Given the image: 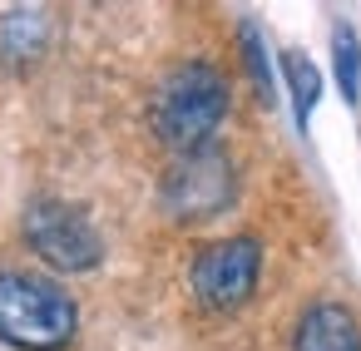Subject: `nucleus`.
<instances>
[{
	"mask_svg": "<svg viewBox=\"0 0 361 351\" xmlns=\"http://www.w3.org/2000/svg\"><path fill=\"white\" fill-rule=\"evenodd\" d=\"M228 119V80L218 65L208 60H183L173 65L149 99V124L154 134L173 149V154H193L208 149L213 134Z\"/></svg>",
	"mask_w": 361,
	"mask_h": 351,
	"instance_id": "obj_1",
	"label": "nucleus"
},
{
	"mask_svg": "<svg viewBox=\"0 0 361 351\" xmlns=\"http://www.w3.org/2000/svg\"><path fill=\"white\" fill-rule=\"evenodd\" d=\"M80 326V302L40 272L0 267V341L16 351H65Z\"/></svg>",
	"mask_w": 361,
	"mask_h": 351,
	"instance_id": "obj_2",
	"label": "nucleus"
},
{
	"mask_svg": "<svg viewBox=\"0 0 361 351\" xmlns=\"http://www.w3.org/2000/svg\"><path fill=\"white\" fill-rule=\"evenodd\" d=\"M233 198H238V168H233L228 149H218V144L178 154L159 183V203L173 223L218 218L223 208H233Z\"/></svg>",
	"mask_w": 361,
	"mask_h": 351,
	"instance_id": "obj_3",
	"label": "nucleus"
},
{
	"mask_svg": "<svg viewBox=\"0 0 361 351\" xmlns=\"http://www.w3.org/2000/svg\"><path fill=\"white\" fill-rule=\"evenodd\" d=\"M20 233H25V247L55 272H94L104 262V238L80 203L35 198L20 218Z\"/></svg>",
	"mask_w": 361,
	"mask_h": 351,
	"instance_id": "obj_4",
	"label": "nucleus"
},
{
	"mask_svg": "<svg viewBox=\"0 0 361 351\" xmlns=\"http://www.w3.org/2000/svg\"><path fill=\"white\" fill-rule=\"evenodd\" d=\"M257 277H262V242L252 233L208 242L188 267V287H193L198 307H208V312H238L257 292Z\"/></svg>",
	"mask_w": 361,
	"mask_h": 351,
	"instance_id": "obj_5",
	"label": "nucleus"
},
{
	"mask_svg": "<svg viewBox=\"0 0 361 351\" xmlns=\"http://www.w3.org/2000/svg\"><path fill=\"white\" fill-rule=\"evenodd\" d=\"M292 351H361V321L341 302H312L297 316Z\"/></svg>",
	"mask_w": 361,
	"mask_h": 351,
	"instance_id": "obj_6",
	"label": "nucleus"
},
{
	"mask_svg": "<svg viewBox=\"0 0 361 351\" xmlns=\"http://www.w3.org/2000/svg\"><path fill=\"white\" fill-rule=\"evenodd\" d=\"M45 45H50V16L40 6H16L0 20V65L25 70L45 55Z\"/></svg>",
	"mask_w": 361,
	"mask_h": 351,
	"instance_id": "obj_7",
	"label": "nucleus"
},
{
	"mask_svg": "<svg viewBox=\"0 0 361 351\" xmlns=\"http://www.w3.org/2000/svg\"><path fill=\"white\" fill-rule=\"evenodd\" d=\"M282 80H287V94H292V119H297V129H307L312 109L322 99V75H317V65L302 50H287L282 55Z\"/></svg>",
	"mask_w": 361,
	"mask_h": 351,
	"instance_id": "obj_8",
	"label": "nucleus"
},
{
	"mask_svg": "<svg viewBox=\"0 0 361 351\" xmlns=\"http://www.w3.org/2000/svg\"><path fill=\"white\" fill-rule=\"evenodd\" d=\"M331 70H336V90L346 104L361 99V40L346 20L331 25Z\"/></svg>",
	"mask_w": 361,
	"mask_h": 351,
	"instance_id": "obj_9",
	"label": "nucleus"
},
{
	"mask_svg": "<svg viewBox=\"0 0 361 351\" xmlns=\"http://www.w3.org/2000/svg\"><path fill=\"white\" fill-rule=\"evenodd\" d=\"M243 60H247V75H252V85H257V94L262 99H272V70H267V45H262V30L252 25V20H243Z\"/></svg>",
	"mask_w": 361,
	"mask_h": 351,
	"instance_id": "obj_10",
	"label": "nucleus"
}]
</instances>
